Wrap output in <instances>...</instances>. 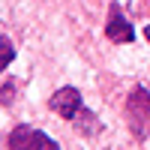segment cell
Segmentation results:
<instances>
[{
    "instance_id": "1",
    "label": "cell",
    "mask_w": 150,
    "mask_h": 150,
    "mask_svg": "<svg viewBox=\"0 0 150 150\" xmlns=\"http://www.w3.org/2000/svg\"><path fill=\"white\" fill-rule=\"evenodd\" d=\"M126 126L138 141L150 138V90L132 87L126 96Z\"/></svg>"
},
{
    "instance_id": "2",
    "label": "cell",
    "mask_w": 150,
    "mask_h": 150,
    "mask_svg": "<svg viewBox=\"0 0 150 150\" xmlns=\"http://www.w3.org/2000/svg\"><path fill=\"white\" fill-rule=\"evenodd\" d=\"M6 147L9 150H60V144L45 135L42 129H33V126H15L6 135Z\"/></svg>"
},
{
    "instance_id": "3",
    "label": "cell",
    "mask_w": 150,
    "mask_h": 150,
    "mask_svg": "<svg viewBox=\"0 0 150 150\" xmlns=\"http://www.w3.org/2000/svg\"><path fill=\"white\" fill-rule=\"evenodd\" d=\"M48 105H51L54 114L66 117V120H75V114L84 108V105H81V93H78V87H60V90H54L51 99H48Z\"/></svg>"
},
{
    "instance_id": "4",
    "label": "cell",
    "mask_w": 150,
    "mask_h": 150,
    "mask_svg": "<svg viewBox=\"0 0 150 150\" xmlns=\"http://www.w3.org/2000/svg\"><path fill=\"white\" fill-rule=\"evenodd\" d=\"M105 36L111 42H117V45H126V42H135V27H132V21L123 18V12L117 3H111L108 6V24H105Z\"/></svg>"
},
{
    "instance_id": "5",
    "label": "cell",
    "mask_w": 150,
    "mask_h": 150,
    "mask_svg": "<svg viewBox=\"0 0 150 150\" xmlns=\"http://www.w3.org/2000/svg\"><path fill=\"white\" fill-rule=\"evenodd\" d=\"M72 123H75V129H78V135H84V138H93V135L102 132V123H99V117L93 114L90 108H81Z\"/></svg>"
},
{
    "instance_id": "6",
    "label": "cell",
    "mask_w": 150,
    "mask_h": 150,
    "mask_svg": "<svg viewBox=\"0 0 150 150\" xmlns=\"http://www.w3.org/2000/svg\"><path fill=\"white\" fill-rule=\"evenodd\" d=\"M12 57H15V48H12L9 36H3V39H0V69H9Z\"/></svg>"
},
{
    "instance_id": "7",
    "label": "cell",
    "mask_w": 150,
    "mask_h": 150,
    "mask_svg": "<svg viewBox=\"0 0 150 150\" xmlns=\"http://www.w3.org/2000/svg\"><path fill=\"white\" fill-rule=\"evenodd\" d=\"M12 99H15V84H12V81H3V108H9Z\"/></svg>"
},
{
    "instance_id": "8",
    "label": "cell",
    "mask_w": 150,
    "mask_h": 150,
    "mask_svg": "<svg viewBox=\"0 0 150 150\" xmlns=\"http://www.w3.org/2000/svg\"><path fill=\"white\" fill-rule=\"evenodd\" d=\"M144 36H147V42H150V24H147V27H144Z\"/></svg>"
},
{
    "instance_id": "9",
    "label": "cell",
    "mask_w": 150,
    "mask_h": 150,
    "mask_svg": "<svg viewBox=\"0 0 150 150\" xmlns=\"http://www.w3.org/2000/svg\"><path fill=\"white\" fill-rule=\"evenodd\" d=\"M147 6H150V3H147Z\"/></svg>"
}]
</instances>
